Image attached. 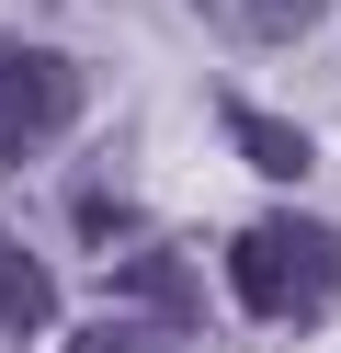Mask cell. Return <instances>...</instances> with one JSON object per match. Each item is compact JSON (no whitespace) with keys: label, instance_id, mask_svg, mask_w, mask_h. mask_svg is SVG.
<instances>
[{"label":"cell","instance_id":"cell-3","mask_svg":"<svg viewBox=\"0 0 341 353\" xmlns=\"http://www.w3.org/2000/svg\"><path fill=\"white\" fill-rule=\"evenodd\" d=\"M125 296L159 307L171 342H194V330H205V296H194V274H182V251H136V262H125Z\"/></svg>","mask_w":341,"mask_h":353},{"label":"cell","instance_id":"cell-2","mask_svg":"<svg viewBox=\"0 0 341 353\" xmlns=\"http://www.w3.org/2000/svg\"><path fill=\"white\" fill-rule=\"evenodd\" d=\"M80 69L68 57H45V46H0V171H23L57 125H80Z\"/></svg>","mask_w":341,"mask_h":353},{"label":"cell","instance_id":"cell-1","mask_svg":"<svg viewBox=\"0 0 341 353\" xmlns=\"http://www.w3.org/2000/svg\"><path fill=\"white\" fill-rule=\"evenodd\" d=\"M227 285L250 296V319H330L341 307V228L318 216H250L239 251H227Z\"/></svg>","mask_w":341,"mask_h":353},{"label":"cell","instance_id":"cell-5","mask_svg":"<svg viewBox=\"0 0 341 353\" xmlns=\"http://www.w3.org/2000/svg\"><path fill=\"white\" fill-rule=\"evenodd\" d=\"M45 319H57V285H45V262L0 239V330H45Z\"/></svg>","mask_w":341,"mask_h":353},{"label":"cell","instance_id":"cell-6","mask_svg":"<svg viewBox=\"0 0 341 353\" xmlns=\"http://www.w3.org/2000/svg\"><path fill=\"white\" fill-rule=\"evenodd\" d=\"M330 23V0H239V34L250 46H296V34Z\"/></svg>","mask_w":341,"mask_h":353},{"label":"cell","instance_id":"cell-7","mask_svg":"<svg viewBox=\"0 0 341 353\" xmlns=\"http://www.w3.org/2000/svg\"><path fill=\"white\" fill-rule=\"evenodd\" d=\"M68 353H171V330H148V319H80Z\"/></svg>","mask_w":341,"mask_h":353},{"label":"cell","instance_id":"cell-4","mask_svg":"<svg viewBox=\"0 0 341 353\" xmlns=\"http://www.w3.org/2000/svg\"><path fill=\"white\" fill-rule=\"evenodd\" d=\"M227 137H239V160L250 171H273V183H307V125H285V114H250V103H227Z\"/></svg>","mask_w":341,"mask_h":353}]
</instances>
